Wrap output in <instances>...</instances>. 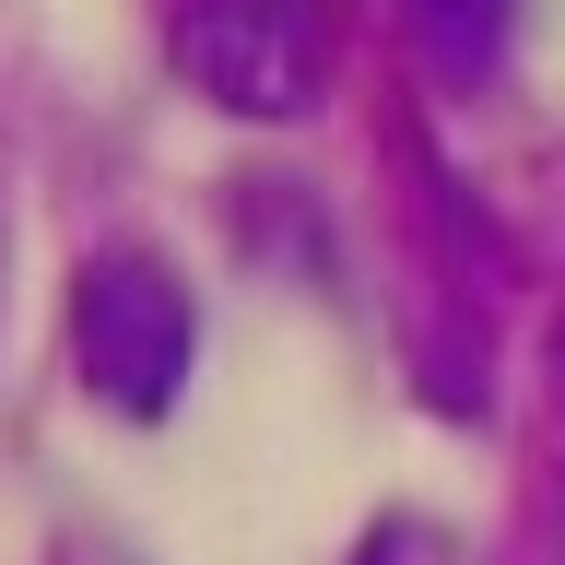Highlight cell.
<instances>
[{
	"mask_svg": "<svg viewBox=\"0 0 565 565\" xmlns=\"http://www.w3.org/2000/svg\"><path fill=\"white\" fill-rule=\"evenodd\" d=\"M71 365L95 388L106 413H177V388L201 365V307H189V282L166 259H141V247H106L71 271Z\"/></svg>",
	"mask_w": 565,
	"mask_h": 565,
	"instance_id": "1",
	"label": "cell"
},
{
	"mask_svg": "<svg viewBox=\"0 0 565 565\" xmlns=\"http://www.w3.org/2000/svg\"><path fill=\"white\" fill-rule=\"evenodd\" d=\"M436 554H448V542H436V530H424V519H377V530H365V554H353V565H436Z\"/></svg>",
	"mask_w": 565,
	"mask_h": 565,
	"instance_id": "4",
	"label": "cell"
},
{
	"mask_svg": "<svg viewBox=\"0 0 565 565\" xmlns=\"http://www.w3.org/2000/svg\"><path fill=\"white\" fill-rule=\"evenodd\" d=\"M166 47L236 118H318V95H330V12L318 0H177Z\"/></svg>",
	"mask_w": 565,
	"mask_h": 565,
	"instance_id": "2",
	"label": "cell"
},
{
	"mask_svg": "<svg viewBox=\"0 0 565 565\" xmlns=\"http://www.w3.org/2000/svg\"><path fill=\"white\" fill-rule=\"evenodd\" d=\"M507 24H519V0H413V35L448 83H483L507 60Z\"/></svg>",
	"mask_w": 565,
	"mask_h": 565,
	"instance_id": "3",
	"label": "cell"
}]
</instances>
